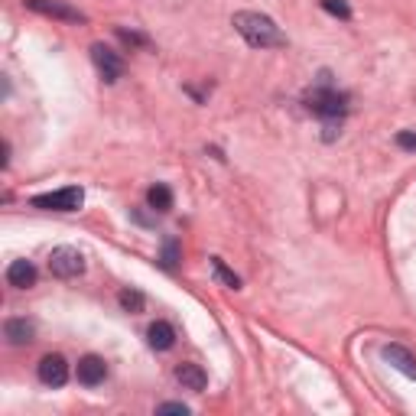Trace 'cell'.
Returning a JSON list of instances; mask_svg holds the SVG:
<instances>
[{"label":"cell","mask_w":416,"mask_h":416,"mask_svg":"<svg viewBox=\"0 0 416 416\" xmlns=\"http://www.w3.org/2000/svg\"><path fill=\"white\" fill-rule=\"evenodd\" d=\"M306 108L312 111V114L325 117V121H341L348 111V94L339 92V88H332V85H316L306 94Z\"/></svg>","instance_id":"obj_2"},{"label":"cell","mask_w":416,"mask_h":416,"mask_svg":"<svg viewBox=\"0 0 416 416\" xmlns=\"http://www.w3.org/2000/svg\"><path fill=\"white\" fill-rule=\"evenodd\" d=\"M176 261H179V244H176V238H166V244H163V257H160V263L166 270H173L176 267Z\"/></svg>","instance_id":"obj_17"},{"label":"cell","mask_w":416,"mask_h":416,"mask_svg":"<svg viewBox=\"0 0 416 416\" xmlns=\"http://www.w3.org/2000/svg\"><path fill=\"white\" fill-rule=\"evenodd\" d=\"M117 302L124 306V312H143V293L140 290H121Z\"/></svg>","instance_id":"obj_16"},{"label":"cell","mask_w":416,"mask_h":416,"mask_svg":"<svg viewBox=\"0 0 416 416\" xmlns=\"http://www.w3.org/2000/svg\"><path fill=\"white\" fill-rule=\"evenodd\" d=\"M147 205L153 208V212H170L173 208V192H170V185H163V182H156V185H150V192H147Z\"/></svg>","instance_id":"obj_14"},{"label":"cell","mask_w":416,"mask_h":416,"mask_svg":"<svg viewBox=\"0 0 416 416\" xmlns=\"http://www.w3.org/2000/svg\"><path fill=\"white\" fill-rule=\"evenodd\" d=\"M49 270H53V277H59V280L82 277V273H85V257H82V251H75V247H55L53 254H49Z\"/></svg>","instance_id":"obj_4"},{"label":"cell","mask_w":416,"mask_h":416,"mask_svg":"<svg viewBox=\"0 0 416 416\" xmlns=\"http://www.w3.org/2000/svg\"><path fill=\"white\" fill-rule=\"evenodd\" d=\"M4 335H7L10 345H26V341H33V335H36V325H33L30 319L16 316V319H7V322H4Z\"/></svg>","instance_id":"obj_12"},{"label":"cell","mask_w":416,"mask_h":416,"mask_svg":"<svg viewBox=\"0 0 416 416\" xmlns=\"http://www.w3.org/2000/svg\"><path fill=\"white\" fill-rule=\"evenodd\" d=\"M156 413H189V407H185V403H160V407H156Z\"/></svg>","instance_id":"obj_21"},{"label":"cell","mask_w":416,"mask_h":416,"mask_svg":"<svg viewBox=\"0 0 416 416\" xmlns=\"http://www.w3.org/2000/svg\"><path fill=\"white\" fill-rule=\"evenodd\" d=\"M85 202V192L78 185H65L59 192H46L33 199V208H43V212H78Z\"/></svg>","instance_id":"obj_3"},{"label":"cell","mask_w":416,"mask_h":416,"mask_svg":"<svg viewBox=\"0 0 416 416\" xmlns=\"http://www.w3.org/2000/svg\"><path fill=\"white\" fill-rule=\"evenodd\" d=\"M36 267H33L30 261H13L7 267V283L16 286V290H30V286H36Z\"/></svg>","instance_id":"obj_11"},{"label":"cell","mask_w":416,"mask_h":416,"mask_svg":"<svg viewBox=\"0 0 416 416\" xmlns=\"http://www.w3.org/2000/svg\"><path fill=\"white\" fill-rule=\"evenodd\" d=\"M147 341L153 351H170V348L176 345V329H173L170 322H153L147 329Z\"/></svg>","instance_id":"obj_13"},{"label":"cell","mask_w":416,"mask_h":416,"mask_svg":"<svg viewBox=\"0 0 416 416\" xmlns=\"http://www.w3.org/2000/svg\"><path fill=\"white\" fill-rule=\"evenodd\" d=\"M231 26L244 36L247 46L254 49H280L286 46V36L280 33V26L270 20L267 13H257V10H238L231 16Z\"/></svg>","instance_id":"obj_1"},{"label":"cell","mask_w":416,"mask_h":416,"mask_svg":"<svg viewBox=\"0 0 416 416\" xmlns=\"http://www.w3.org/2000/svg\"><path fill=\"white\" fill-rule=\"evenodd\" d=\"M322 7L329 10L332 16H341V20H348V16H351V7H348L345 0H322Z\"/></svg>","instance_id":"obj_18"},{"label":"cell","mask_w":416,"mask_h":416,"mask_svg":"<svg viewBox=\"0 0 416 416\" xmlns=\"http://www.w3.org/2000/svg\"><path fill=\"white\" fill-rule=\"evenodd\" d=\"M117 36L124 39V43H131V46H147V36L143 33H131V30H117Z\"/></svg>","instance_id":"obj_19"},{"label":"cell","mask_w":416,"mask_h":416,"mask_svg":"<svg viewBox=\"0 0 416 416\" xmlns=\"http://www.w3.org/2000/svg\"><path fill=\"white\" fill-rule=\"evenodd\" d=\"M176 381L185 387V390H195V393H202L208 387V374L199 368V364H192V361L179 364V368H176Z\"/></svg>","instance_id":"obj_10"},{"label":"cell","mask_w":416,"mask_h":416,"mask_svg":"<svg viewBox=\"0 0 416 416\" xmlns=\"http://www.w3.org/2000/svg\"><path fill=\"white\" fill-rule=\"evenodd\" d=\"M39 381L46 387H62L69 381V361L62 355H46L39 361Z\"/></svg>","instance_id":"obj_7"},{"label":"cell","mask_w":416,"mask_h":416,"mask_svg":"<svg viewBox=\"0 0 416 416\" xmlns=\"http://www.w3.org/2000/svg\"><path fill=\"white\" fill-rule=\"evenodd\" d=\"M212 270H215V277L221 280L224 286H231V290H241V277L234 273V270H228V263H224L221 257H212Z\"/></svg>","instance_id":"obj_15"},{"label":"cell","mask_w":416,"mask_h":416,"mask_svg":"<svg viewBox=\"0 0 416 416\" xmlns=\"http://www.w3.org/2000/svg\"><path fill=\"white\" fill-rule=\"evenodd\" d=\"M92 62L98 65L101 78H104L108 85H114L117 78L124 75V59L114 53V49L104 46V43H94V46H92Z\"/></svg>","instance_id":"obj_6"},{"label":"cell","mask_w":416,"mask_h":416,"mask_svg":"<svg viewBox=\"0 0 416 416\" xmlns=\"http://www.w3.org/2000/svg\"><path fill=\"white\" fill-rule=\"evenodd\" d=\"M397 143H400L403 150H416V133H413V131H403V133H397Z\"/></svg>","instance_id":"obj_20"},{"label":"cell","mask_w":416,"mask_h":416,"mask_svg":"<svg viewBox=\"0 0 416 416\" xmlns=\"http://www.w3.org/2000/svg\"><path fill=\"white\" fill-rule=\"evenodd\" d=\"M78 384H85V387H98L104 384V378H108V364H104V358L98 355H85L82 361H78Z\"/></svg>","instance_id":"obj_8"},{"label":"cell","mask_w":416,"mask_h":416,"mask_svg":"<svg viewBox=\"0 0 416 416\" xmlns=\"http://www.w3.org/2000/svg\"><path fill=\"white\" fill-rule=\"evenodd\" d=\"M23 7L33 10L39 16H53V20H62V23H85L88 16L78 7L65 4V0H23Z\"/></svg>","instance_id":"obj_5"},{"label":"cell","mask_w":416,"mask_h":416,"mask_svg":"<svg viewBox=\"0 0 416 416\" xmlns=\"http://www.w3.org/2000/svg\"><path fill=\"white\" fill-rule=\"evenodd\" d=\"M381 355H384V361L390 364V368L400 371V374H407V378H416V358L410 355L403 345H384V348H381Z\"/></svg>","instance_id":"obj_9"}]
</instances>
